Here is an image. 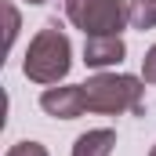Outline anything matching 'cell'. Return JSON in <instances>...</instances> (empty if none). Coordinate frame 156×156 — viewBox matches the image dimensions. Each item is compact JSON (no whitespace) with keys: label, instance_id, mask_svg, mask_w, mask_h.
I'll use <instances>...</instances> for the list:
<instances>
[{"label":"cell","instance_id":"cell-1","mask_svg":"<svg viewBox=\"0 0 156 156\" xmlns=\"http://www.w3.org/2000/svg\"><path fill=\"white\" fill-rule=\"evenodd\" d=\"M69 66H73L69 37H66L58 26H44L37 37L29 40L22 73L33 80V83H58V80H66Z\"/></svg>","mask_w":156,"mask_h":156},{"label":"cell","instance_id":"cell-9","mask_svg":"<svg viewBox=\"0 0 156 156\" xmlns=\"http://www.w3.org/2000/svg\"><path fill=\"white\" fill-rule=\"evenodd\" d=\"M142 80L156 87V44L145 51V58H142Z\"/></svg>","mask_w":156,"mask_h":156},{"label":"cell","instance_id":"cell-6","mask_svg":"<svg viewBox=\"0 0 156 156\" xmlns=\"http://www.w3.org/2000/svg\"><path fill=\"white\" fill-rule=\"evenodd\" d=\"M116 149V134L98 127V131H87L73 142V156H113Z\"/></svg>","mask_w":156,"mask_h":156},{"label":"cell","instance_id":"cell-5","mask_svg":"<svg viewBox=\"0 0 156 156\" xmlns=\"http://www.w3.org/2000/svg\"><path fill=\"white\" fill-rule=\"evenodd\" d=\"M123 55H127V47H123L120 33H113V37H87L83 40V66H91V69L120 66Z\"/></svg>","mask_w":156,"mask_h":156},{"label":"cell","instance_id":"cell-8","mask_svg":"<svg viewBox=\"0 0 156 156\" xmlns=\"http://www.w3.org/2000/svg\"><path fill=\"white\" fill-rule=\"evenodd\" d=\"M7 156H47V149L40 142H18V145L7 149Z\"/></svg>","mask_w":156,"mask_h":156},{"label":"cell","instance_id":"cell-7","mask_svg":"<svg viewBox=\"0 0 156 156\" xmlns=\"http://www.w3.org/2000/svg\"><path fill=\"white\" fill-rule=\"evenodd\" d=\"M127 22H131L134 29H153L156 26V0H131Z\"/></svg>","mask_w":156,"mask_h":156},{"label":"cell","instance_id":"cell-4","mask_svg":"<svg viewBox=\"0 0 156 156\" xmlns=\"http://www.w3.org/2000/svg\"><path fill=\"white\" fill-rule=\"evenodd\" d=\"M40 105L47 116L58 120H76L87 113V94H83V83H66V87H47L40 94Z\"/></svg>","mask_w":156,"mask_h":156},{"label":"cell","instance_id":"cell-12","mask_svg":"<svg viewBox=\"0 0 156 156\" xmlns=\"http://www.w3.org/2000/svg\"><path fill=\"white\" fill-rule=\"evenodd\" d=\"M149 156H156V145H153V149H149Z\"/></svg>","mask_w":156,"mask_h":156},{"label":"cell","instance_id":"cell-11","mask_svg":"<svg viewBox=\"0 0 156 156\" xmlns=\"http://www.w3.org/2000/svg\"><path fill=\"white\" fill-rule=\"evenodd\" d=\"M26 4H47V0H26Z\"/></svg>","mask_w":156,"mask_h":156},{"label":"cell","instance_id":"cell-10","mask_svg":"<svg viewBox=\"0 0 156 156\" xmlns=\"http://www.w3.org/2000/svg\"><path fill=\"white\" fill-rule=\"evenodd\" d=\"M15 33H18V11H15V7L7 4V44L15 40Z\"/></svg>","mask_w":156,"mask_h":156},{"label":"cell","instance_id":"cell-2","mask_svg":"<svg viewBox=\"0 0 156 156\" xmlns=\"http://www.w3.org/2000/svg\"><path fill=\"white\" fill-rule=\"evenodd\" d=\"M142 80L127 76V73H98L83 83L87 94V113H134L142 105Z\"/></svg>","mask_w":156,"mask_h":156},{"label":"cell","instance_id":"cell-3","mask_svg":"<svg viewBox=\"0 0 156 156\" xmlns=\"http://www.w3.org/2000/svg\"><path fill=\"white\" fill-rule=\"evenodd\" d=\"M69 22L83 29V37H113L123 29L131 4L127 0H66Z\"/></svg>","mask_w":156,"mask_h":156}]
</instances>
